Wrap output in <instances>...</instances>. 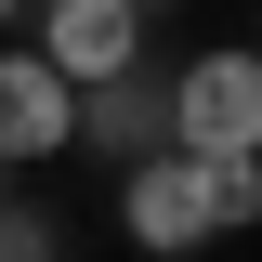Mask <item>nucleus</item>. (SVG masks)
<instances>
[{"label":"nucleus","instance_id":"nucleus-4","mask_svg":"<svg viewBox=\"0 0 262 262\" xmlns=\"http://www.w3.org/2000/svg\"><path fill=\"white\" fill-rule=\"evenodd\" d=\"M66 144H79V92H66L27 39H0V170H39V158H66Z\"/></svg>","mask_w":262,"mask_h":262},{"label":"nucleus","instance_id":"nucleus-8","mask_svg":"<svg viewBox=\"0 0 262 262\" xmlns=\"http://www.w3.org/2000/svg\"><path fill=\"white\" fill-rule=\"evenodd\" d=\"M131 13H144V27H158V0H131Z\"/></svg>","mask_w":262,"mask_h":262},{"label":"nucleus","instance_id":"nucleus-1","mask_svg":"<svg viewBox=\"0 0 262 262\" xmlns=\"http://www.w3.org/2000/svg\"><path fill=\"white\" fill-rule=\"evenodd\" d=\"M236 223H262V158H144V170H118V236L144 262H184Z\"/></svg>","mask_w":262,"mask_h":262},{"label":"nucleus","instance_id":"nucleus-7","mask_svg":"<svg viewBox=\"0 0 262 262\" xmlns=\"http://www.w3.org/2000/svg\"><path fill=\"white\" fill-rule=\"evenodd\" d=\"M27 13H39V0H0V39H13V27H27Z\"/></svg>","mask_w":262,"mask_h":262},{"label":"nucleus","instance_id":"nucleus-9","mask_svg":"<svg viewBox=\"0 0 262 262\" xmlns=\"http://www.w3.org/2000/svg\"><path fill=\"white\" fill-rule=\"evenodd\" d=\"M249 53H262V39H249Z\"/></svg>","mask_w":262,"mask_h":262},{"label":"nucleus","instance_id":"nucleus-6","mask_svg":"<svg viewBox=\"0 0 262 262\" xmlns=\"http://www.w3.org/2000/svg\"><path fill=\"white\" fill-rule=\"evenodd\" d=\"M0 262H53V223H39V210H13V196H0Z\"/></svg>","mask_w":262,"mask_h":262},{"label":"nucleus","instance_id":"nucleus-2","mask_svg":"<svg viewBox=\"0 0 262 262\" xmlns=\"http://www.w3.org/2000/svg\"><path fill=\"white\" fill-rule=\"evenodd\" d=\"M170 158H262V53H196L170 66Z\"/></svg>","mask_w":262,"mask_h":262},{"label":"nucleus","instance_id":"nucleus-5","mask_svg":"<svg viewBox=\"0 0 262 262\" xmlns=\"http://www.w3.org/2000/svg\"><path fill=\"white\" fill-rule=\"evenodd\" d=\"M79 158H105V170L170 158V79H158V66H131V79L79 92Z\"/></svg>","mask_w":262,"mask_h":262},{"label":"nucleus","instance_id":"nucleus-3","mask_svg":"<svg viewBox=\"0 0 262 262\" xmlns=\"http://www.w3.org/2000/svg\"><path fill=\"white\" fill-rule=\"evenodd\" d=\"M39 66H53L66 92H105V79H131L144 66V13L131 0H39Z\"/></svg>","mask_w":262,"mask_h":262}]
</instances>
